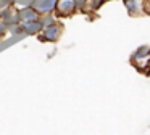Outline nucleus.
Masks as SVG:
<instances>
[{
	"instance_id": "11",
	"label": "nucleus",
	"mask_w": 150,
	"mask_h": 135,
	"mask_svg": "<svg viewBox=\"0 0 150 135\" xmlns=\"http://www.w3.org/2000/svg\"><path fill=\"white\" fill-rule=\"evenodd\" d=\"M147 69H150V64H149V68H147ZM147 74H149V76H150V71H149V72H147Z\"/></svg>"
},
{
	"instance_id": "2",
	"label": "nucleus",
	"mask_w": 150,
	"mask_h": 135,
	"mask_svg": "<svg viewBox=\"0 0 150 135\" xmlns=\"http://www.w3.org/2000/svg\"><path fill=\"white\" fill-rule=\"evenodd\" d=\"M62 34H63V26L58 24V22H53L50 26H45L37 34V37H39L40 42H57V40H60Z\"/></svg>"
},
{
	"instance_id": "3",
	"label": "nucleus",
	"mask_w": 150,
	"mask_h": 135,
	"mask_svg": "<svg viewBox=\"0 0 150 135\" xmlns=\"http://www.w3.org/2000/svg\"><path fill=\"white\" fill-rule=\"evenodd\" d=\"M76 10H78V2L76 0H58L57 2L55 13H57V16L68 18V16L74 15Z\"/></svg>"
},
{
	"instance_id": "8",
	"label": "nucleus",
	"mask_w": 150,
	"mask_h": 135,
	"mask_svg": "<svg viewBox=\"0 0 150 135\" xmlns=\"http://www.w3.org/2000/svg\"><path fill=\"white\" fill-rule=\"evenodd\" d=\"M40 21H42L44 27H45V26H50V24H53V22H57V19H55V16H53L52 13H49V15L40 16Z\"/></svg>"
},
{
	"instance_id": "12",
	"label": "nucleus",
	"mask_w": 150,
	"mask_h": 135,
	"mask_svg": "<svg viewBox=\"0 0 150 135\" xmlns=\"http://www.w3.org/2000/svg\"><path fill=\"white\" fill-rule=\"evenodd\" d=\"M0 6H2V2H0Z\"/></svg>"
},
{
	"instance_id": "9",
	"label": "nucleus",
	"mask_w": 150,
	"mask_h": 135,
	"mask_svg": "<svg viewBox=\"0 0 150 135\" xmlns=\"http://www.w3.org/2000/svg\"><path fill=\"white\" fill-rule=\"evenodd\" d=\"M2 2V5H13V3H16V0H0Z\"/></svg>"
},
{
	"instance_id": "1",
	"label": "nucleus",
	"mask_w": 150,
	"mask_h": 135,
	"mask_svg": "<svg viewBox=\"0 0 150 135\" xmlns=\"http://www.w3.org/2000/svg\"><path fill=\"white\" fill-rule=\"evenodd\" d=\"M131 63H132V66H136L140 71L147 69L150 64V47H147V45L139 47L131 56Z\"/></svg>"
},
{
	"instance_id": "10",
	"label": "nucleus",
	"mask_w": 150,
	"mask_h": 135,
	"mask_svg": "<svg viewBox=\"0 0 150 135\" xmlns=\"http://www.w3.org/2000/svg\"><path fill=\"white\" fill-rule=\"evenodd\" d=\"M145 13H150V0H145Z\"/></svg>"
},
{
	"instance_id": "4",
	"label": "nucleus",
	"mask_w": 150,
	"mask_h": 135,
	"mask_svg": "<svg viewBox=\"0 0 150 135\" xmlns=\"http://www.w3.org/2000/svg\"><path fill=\"white\" fill-rule=\"evenodd\" d=\"M123 5L129 16L137 18L145 15V0H123Z\"/></svg>"
},
{
	"instance_id": "7",
	"label": "nucleus",
	"mask_w": 150,
	"mask_h": 135,
	"mask_svg": "<svg viewBox=\"0 0 150 135\" xmlns=\"http://www.w3.org/2000/svg\"><path fill=\"white\" fill-rule=\"evenodd\" d=\"M21 26H23V32L28 35H37L44 29V24H42V21H40V18L36 19V21L21 22Z\"/></svg>"
},
{
	"instance_id": "6",
	"label": "nucleus",
	"mask_w": 150,
	"mask_h": 135,
	"mask_svg": "<svg viewBox=\"0 0 150 135\" xmlns=\"http://www.w3.org/2000/svg\"><path fill=\"white\" fill-rule=\"evenodd\" d=\"M40 13L37 11L34 6H28V8H21L18 10V19L20 22H28V21H36V19L40 18Z\"/></svg>"
},
{
	"instance_id": "5",
	"label": "nucleus",
	"mask_w": 150,
	"mask_h": 135,
	"mask_svg": "<svg viewBox=\"0 0 150 135\" xmlns=\"http://www.w3.org/2000/svg\"><path fill=\"white\" fill-rule=\"evenodd\" d=\"M57 2H58V0H33V6L40 13V15H49V13L55 11Z\"/></svg>"
}]
</instances>
